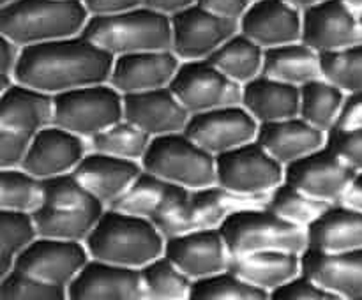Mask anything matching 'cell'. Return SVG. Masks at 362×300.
Returning a JSON list of instances; mask_svg holds the SVG:
<instances>
[{"label":"cell","instance_id":"6da1fadb","mask_svg":"<svg viewBox=\"0 0 362 300\" xmlns=\"http://www.w3.org/2000/svg\"><path fill=\"white\" fill-rule=\"evenodd\" d=\"M113 62L115 56L81 34L23 48L16 81L57 97L76 88L110 83Z\"/></svg>","mask_w":362,"mask_h":300},{"label":"cell","instance_id":"7a4b0ae2","mask_svg":"<svg viewBox=\"0 0 362 300\" xmlns=\"http://www.w3.org/2000/svg\"><path fill=\"white\" fill-rule=\"evenodd\" d=\"M88 20L81 0H20L0 7V35L27 48L81 35Z\"/></svg>","mask_w":362,"mask_h":300},{"label":"cell","instance_id":"3957f363","mask_svg":"<svg viewBox=\"0 0 362 300\" xmlns=\"http://www.w3.org/2000/svg\"><path fill=\"white\" fill-rule=\"evenodd\" d=\"M85 246L92 260L141 270L165 254L166 239L148 219L106 208Z\"/></svg>","mask_w":362,"mask_h":300},{"label":"cell","instance_id":"277c9868","mask_svg":"<svg viewBox=\"0 0 362 300\" xmlns=\"http://www.w3.org/2000/svg\"><path fill=\"white\" fill-rule=\"evenodd\" d=\"M83 35L112 56L172 49V18L147 6L112 16H90Z\"/></svg>","mask_w":362,"mask_h":300},{"label":"cell","instance_id":"5b68a950","mask_svg":"<svg viewBox=\"0 0 362 300\" xmlns=\"http://www.w3.org/2000/svg\"><path fill=\"white\" fill-rule=\"evenodd\" d=\"M141 166L147 173L189 191L212 187L218 180V157L186 133L154 138Z\"/></svg>","mask_w":362,"mask_h":300},{"label":"cell","instance_id":"8992f818","mask_svg":"<svg viewBox=\"0 0 362 300\" xmlns=\"http://www.w3.org/2000/svg\"><path fill=\"white\" fill-rule=\"evenodd\" d=\"M221 235L232 256L260 251H286L304 254L308 233L269 210L267 207L239 212L223 222Z\"/></svg>","mask_w":362,"mask_h":300},{"label":"cell","instance_id":"52a82bcc","mask_svg":"<svg viewBox=\"0 0 362 300\" xmlns=\"http://www.w3.org/2000/svg\"><path fill=\"white\" fill-rule=\"evenodd\" d=\"M124 95L110 83L76 88L55 97V126L90 141L124 119Z\"/></svg>","mask_w":362,"mask_h":300},{"label":"cell","instance_id":"ba28073f","mask_svg":"<svg viewBox=\"0 0 362 300\" xmlns=\"http://www.w3.org/2000/svg\"><path fill=\"white\" fill-rule=\"evenodd\" d=\"M285 182V166L279 164L258 141L218 157L216 186L247 196H269Z\"/></svg>","mask_w":362,"mask_h":300},{"label":"cell","instance_id":"9c48e42d","mask_svg":"<svg viewBox=\"0 0 362 300\" xmlns=\"http://www.w3.org/2000/svg\"><path fill=\"white\" fill-rule=\"evenodd\" d=\"M170 88L191 115L243 104V87L223 74L211 60L180 64Z\"/></svg>","mask_w":362,"mask_h":300},{"label":"cell","instance_id":"30bf717a","mask_svg":"<svg viewBox=\"0 0 362 300\" xmlns=\"http://www.w3.org/2000/svg\"><path fill=\"white\" fill-rule=\"evenodd\" d=\"M184 133L209 154L219 157L257 141L260 124L243 104H237L191 115Z\"/></svg>","mask_w":362,"mask_h":300},{"label":"cell","instance_id":"8fae6325","mask_svg":"<svg viewBox=\"0 0 362 300\" xmlns=\"http://www.w3.org/2000/svg\"><path fill=\"white\" fill-rule=\"evenodd\" d=\"M90 261L83 242L39 236L14 261L13 270L57 286H69Z\"/></svg>","mask_w":362,"mask_h":300},{"label":"cell","instance_id":"7c38bea8","mask_svg":"<svg viewBox=\"0 0 362 300\" xmlns=\"http://www.w3.org/2000/svg\"><path fill=\"white\" fill-rule=\"evenodd\" d=\"M172 30L173 53L182 62H189L211 59L230 37L240 30V25L237 21L216 16L197 4L172 18Z\"/></svg>","mask_w":362,"mask_h":300},{"label":"cell","instance_id":"4fadbf2b","mask_svg":"<svg viewBox=\"0 0 362 300\" xmlns=\"http://www.w3.org/2000/svg\"><path fill=\"white\" fill-rule=\"evenodd\" d=\"M357 175L327 145L285 168L286 184L327 203H339Z\"/></svg>","mask_w":362,"mask_h":300},{"label":"cell","instance_id":"5bb4252c","mask_svg":"<svg viewBox=\"0 0 362 300\" xmlns=\"http://www.w3.org/2000/svg\"><path fill=\"white\" fill-rule=\"evenodd\" d=\"M303 41L322 55L362 42L359 14L343 0H325L303 13Z\"/></svg>","mask_w":362,"mask_h":300},{"label":"cell","instance_id":"9a60e30c","mask_svg":"<svg viewBox=\"0 0 362 300\" xmlns=\"http://www.w3.org/2000/svg\"><path fill=\"white\" fill-rule=\"evenodd\" d=\"M165 256L193 281L223 274L232 260L221 229H197L166 239Z\"/></svg>","mask_w":362,"mask_h":300},{"label":"cell","instance_id":"2e32d148","mask_svg":"<svg viewBox=\"0 0 362 300\" xmlns=\"http://www.w3.org/2000/svg\"><path fill=\"white\" fill-rule=\"evenodd\" d=\"M180 64L182 60L173 53V49L117 56L110 85H113L124 97L168 88L179 73Z\"/></svg>","mask_w":362,"mask_h":300},{"label":"cell","instance_id":"e0dca14e","mask_svg":"<svg viewBox=\"0 0 362 300\" xmlns=\"http://www.w3.org/2000/svg\"><path fill=\"white\" fill-rule=\"evenodd\" d=\"M88 152L87 140L53 124L35 134L23 168L41 180L55 179L74 173Z\"/></svg>","mask_w":362,"mask_h":300},{"label":"cell","instance_id":"ac0fdd59","mask_svg":"<svg viewBox=\"0 0 362 300\" xmlns=\"http://www.w3.org/2000/svg\"><path fill=\"white\" fill-rule=\"evenodd\" d=\"M67 293L69 300H145L141 270L92 258Z\"/></svg>","mask_w":362,"mask_h":300},{"label":"cell","instance_id":"d6986e66","mask_svg":"<svg viewBox=\"0 0 362 300\" xmlns=\"http://www.w3.org/2000/svg\"><path fill=\"white\" fill-rule=\"evenodd\" d=\"M124 119L133 122L154 140L184 133L191 120V113L168 87L127 95L124 99Z\"/></svg>","mask_w":362,"mask_h":300},{"label":"cell","instance_id":"ffe728a7","mask_svg":"<svg viewBox=\"0 0 362 300\" xmlns=\"http://www.w3.org/2000/svg\"><path fill=\"white\" fill-rule=\"evenodd\" d=\"M239 25L264 49L303 41V13L283 0H253Z\"/></svg>","mask_w":362,"mask_h":300},{"label":"cell","instance_id":"44dd1931","mask_svg":"<svg viewBox=\"0 0 362 300\" xmlns=\"http://www.w3.org/2000/svg\"><path fill=\"white\" fill-rule=\"evenodd\" d=\"M55 124V97L23 83L0 88V129L35 136Z\"/></svg>","mask_w":362,"mask_h":300},{"label":"cell","instance_id":"7402d4cb","mask_svg":"<svg viewBox=\"0 0 362 300\" xmlns=\"http://www.w3.org/2000/svg\"><path fill=\"white\" fill-rule=\"evenodd\" d=\"M144 172L141 162L126 161L90 150L74 169V176L106 208L112 207Z\"/></svg>","mask_w":362,"mask_h":300},{"label":"cell","instance_id":"603a6c76","mask_svg":"<svg viewBox=\"0 0 362 300\" xmlns=\"http://www.w3.org/2000/svg\"><path fill=\"white\" fill-rule=\"evenodd\" d=\"M303 275L346 300L362 299V249L303 254Z\"/></svg>","mask_w":362,"mask_h":300},{"label":"cell","instance_id":"cb8c5ba5","mask_svg":"<svg viewBox=\"0 0 362 300\" xmlns=\"http://www.w3.org/2000/svg\"><path fill=\"white\" fill-rule=\"evenodd\" d=\"M327 133L311 126L303 116L260 126L257 141L279 162L290 166L327 145Z\"/></svg>","mask_w":362,"mask_h":300},{"label":"cell","instance_id":"d4e9b609","mask_svg":"<svg viewBox=\"0 0 362 300\" xmlns=\"http://www.w3.org/2000/svg\"><path fill=\"white\" fill-rule=\"evenodd\" d=\"M228 270L243 281L272 293L303 274V254L286 251L239 254L232 256Z\"/></svg>","mask_w":362,"mask_h":300},{"label":"cell","instance_id":"484cf974","mask_svg":"<svg viewBox=\"0 0 362 300\" xmlns=\"http://www.w3.org/2000/svg\"><path fill=\"white\" fill-rule=\"evenodd\" d=\"M308 249L320 253H346L362 249V210L332 203L313 224L308 226Z\"/></svg>","mask_w":362,"mask_h":300},{"label":"cell","instance_id":"4316f807","mask_svg":"<svg viewBox=\"0 0 362 300\" xmlns=\"http://www.w3.org/2000/svg\"><path fill=\"white\" fill-rule=\"evenodd\" d=\"M187 193H189V189L173 186V184L144 169L140 176L133 182V186L110 208L156 222L166 212L172 210Z\"/></svg>","mask_w":362,"mask_h":300},{"label":"cell","instance_id":"83f0119b","mask_svg":"<svg viewBox=\"0 0 362 300\" xmlns=\"http://www.w3.org/2000/svg\"><path fill=\"white\" fill-rule=\"evenodd\" d=\"M243 106L260 126L281 122L299 116L300 88L262 74L243 87Z\"/></svg>","mask_w":362,"mask_h":300},{"label":"cell","instance_id":"f1b7e54d","mask_svg":"<svg viewBox=\"0 0 362 300\" xmlns=\"http://www.w3.org/2000/svg\"><path fill=\"white\" fill-rule=\"evenodd\" d=\"M267 201L269 196H247L219 186L191 191L193 229H219L232 215L251 208L267 207Z\"/></svg>","mask_w":362,"mask_h":300},{"label":"cell","instance_id":"f546056e","mask_svg":"<svg viewBox=\"0 0 362 300\" xmlns=\"http://www.w3.org/2000/svg\"><path fill=\"white\" fill-rule=\"evenodd\" d=\"M264 74L292 87L303 88L304 85L324 78L322 53L304 41L265 49Z\"/></svg>","mask_w":362,"mask_h":300},{"label":"cell","instance_id":"4dcf8cb0","mask_svg":"<svg viewBox=\"0 0 362 300\" xmlns=\"http://www.w3.org/2000/svg\"><path fill=\"white\" fill-rule=\"evenodd\" d=\"M209 60L230 80L244 87L264 74L265 49L239 30Z\"/></svg>","mask_w":362,"mask_h":300},{"label":"cell","instance_id":"1f68e13d","mask_svg":"<svg viewBox=\"0 0 362 300\" xmlns=\"http://www.w3.org/2000/svg\"><path fill=\"white\" fill-rule=\"evenodd\" d=\"M345 101L346 94L341 88L320 78L300 88L299 116L329 134L338 127Z\"/></svg>","mask_w":362,"mask_h":300},{"label":"cell","instance_id":"d6a6232c","mask_svg":"<svg viewBox=\"0 0 362 300\" xmlns=\"http://www.w3.org/2000/svg\"><path fill=\"white\" fill-rule=\"evenodd\" d=\"M105 212L106 208L60 210V208L41 207L34 214V219L37 224L39 236L85 244Z\"/></svg>","mask_w":362,"mask_h":300},{"label":"cell","instance_id":"836d02e7","mask_svg":"<svg viewBox=\"0 0 362 300\" xmlns=\"http://www.w3.org/2000/svg\"><path fill=\"white\" fill-rule=\"evenodd\" d=\"M45 205V180L25 168L0 169V210L35 214Z\"/></svg>","mask_w":362,"mask_h":300},{"label":"cell","instance_id":"e575fe53","mask_svg":"<svg viewBox=\"0 0 362 300\" xmlns=\"http://www.w3.org/2000/svg\"><path fill=\"white\" fill-rule=\"evenodd\" d=\"M151 143L152 138L126 119L119 120L88 141L90 150L136 162L144 161Z\"/></svg>","mask_w":362,"mask_h":300},{"label":"cell","instance_id":"d590c367","mask_svg":"<svg viewBox=\"0 0 362 300\" xmlns=\"http://www.w3.org/2000/svg\"><path fill=\"white\" fill-rule=\"evenodd\" d=\"M145 300H189L194 281L163 254L141 268Z\"/></svg>","mask_w":362,"mask_h":300},{"label":"cell","instance_id":"8d00e7d4","mask_svg":"<svg viewBox=\"0 0 362 300\" xmlns=\"http://www.w3.org/2000/svg\"><path fill=\"white\" fill-rule=\"evenodd\" d=\"M37 239L34 214L0 210V277L13 272L16 258Z\"/></svg>","mask_w":362,"mask_h":300},{"label":"cell","instance_id":"74e56055","mask_svg":"<svg viewBox=\"0 0 362 300\" xmlns=\"http://www.w3.org/2000/svg\"><path fill=\"white\" fill-rule=\"evenodd\" d=\"M332 203L317 200L304 191L283 182L269 194L267 208L292 224L308 229Z\"/></svg>","mask_w":362,"mask_h":300},{"label":"cell","instance_id":"f35d334b","mask_svg":"<svg viewBox=\"0 0 362 300\" xmlns=\"http://www.w3.org/2000/svg\"><path fill=\"white\" fill-rule=\"evenodd\" d=\"M189 300H271V293L226 270L223 274L194 281Z\"/></svg>","mask_w":362,"mask_h":300},{"label":"cell","instance_id":"ab89813d","mask_svg":"<svg viewBox=\"0 0 362 300\" xmlns=\"http://www.w3.org/2000/svg\"><path fill=\"white\" fill-rule=\"evenodd\" d=\"M324 78L346 95L362 92V42L322 55Z\"/></svg>","mask_w":362,"mask_h":300},{"label":"cell","instance_id":"60d3db41","mask_svg":"<svg viewBox=\"0 0 362 300\" xmlns=\"http://www.w3.org/2000/svg\"><path fill=\"white\" fill-rule=\"evenodd\" d=\"M0 300H69L66 286L49 284L13 270L0 277Z\"/></svg>","mask_w":362,"mask_h":300},{"label":"cell","instance_id":"b9f144b4","mask_svg":"<svg viewBox=\"0 0 362 300\" xmlns=\"http://www.w3.org/2000/svg\"><path fill=\"white\" fill-rule=\"evenodd\" d=\"M327 147L332 148L356 173H362V127L334 129L327 136Z\"/></svg>","mask_w":362,"mask_h":300},{"label":"cell","instance_id":"7bdbcfd3","mask_svg":"<svg viewBox=\"0 0 362 300\" xmlns=\"http://www.w3.org/2000/svg\"><path fill=\"white\" fill-rule=\"evenodd\" d=\"M271 300H346L300 274L271 293Z\"/></svg>","mask_w":362,"mask_h":300},{"label":"cell","instance_id":"ee69618b","mask_svg":"<svg viewBox=\"0 0 362 300\" xmlns=\"http://www.w3.org/2000/svg\"><path fill=\"white\" fill-rule=\"evenodd\" d=\"M34 136L11 129H0V169L23 168Z\"/></svg>","mask_w":362,"mask_h":300},{"label":"cell","instance_id":"f6af8a7d","mask_svg":"<svg viewBox=\"0 0 362 300\" xmlns=\"http://www.w3.org/2000/svg\"><path fill=\"white\" fill-rule=\"evenodd\" d=\"M21 55H23V46L16 44L11 39L2 37V44H0V78H2V85H0V88H6L9 85L16 83Z\"/></svg>","mask_w":362,"mask_h":300},{"label":"cell","instance_id":"bcb514c9","mask_svg":"<svg viewBox=\"0 0 362 300\" xmlns=\"http://www.w3.org/2000/svg\"><path fill=\"white\" fill-rule=\"evenodd\" d=\"M251 4L253 0H198V6L207 9L209 13L237 23H240Z\"/></svg>","mask_w":362,"mask_h":300},{"label":"cell","instance_id":"7dc6e473","mask_svg":"<svg viewBox=\"0 0 362 300\" xmlns=\"http://www.w3.org/2000/svg\"><path fill=\"white\" fill-rule=\"evenodd\" d=\"M145 0H83L90 16H112L144 6Z\"/></svg>","mask_w":362,"mask_h":300},{"label":"cell","instance_id":"c3c4849f","mask_svg":"<svg viewBox=\"0 0 362 300\" xmlns=\"http://www.w3.org/2000/svg\"><path fill=\"white\" fill-rule=\"evenodd\" d=\"M338 127L339 129H357V127H362V92L346 95Z\"/></svg>","mask_w":362,"mask_h":300},{"label":"cell","instance_id":"681fc988","mask_svg":"<svg viewBox=\"0 0 362 300\" xmlns=\"http://www.w3.org/2000/svg\"><path fill=\"white\" fill-rule=\"evenodd\" d=\"M197 4L198 0H145L144 6H147L148 9H154L159 14H165L168 18H175L177 14L191 9Z\"/></svg>","mask_w":362,"mask_h":300},{"label":"cell","instance_id":"f907efd6","mask_svg":"<svg viewBox=\"0 0 362 300\" xmlns=\"http://www.w3.org/2000/svg\"><path fill=\"white\" fill-rule=\"evenodd\" d=\"M343 205H349V207L357 208V210H362V173L356 176L352 187L346 191V194L343 196V200L339 201Z\"/></svg>","mask_w":362,"mask_h":300},{"label":"cell","instance_id":"816d5d0a","mask_svg":"<svg viewBox=\"0 0 362 300\" xmlns=\"http://www.w3.org/2000/svg\"><path fill=\"white\" fill-rule=\"evenodd\" d=\"M283 2H286L288 6H292V7H296V9L300 11V13H306L308 9H311V7L325 2V0H283Z\"/></svg>","mask_w":362,"mask_h":300},{"label":"cell","instance_id":"f5cc1de1","mask_svg":"<svg viewBox=\"0 0 362 300\" xmlns=\"http://www.w3.org/2000/svg\"><path fill=\"white\" fill-rule=\"evenodd\" d=\"M343 2L349 4V6L352 7V9L362 11V0H343Z\"/></svg>","mask_w":362,"mask_h":300},{"label":"cell","instance_id":"db71d44e","mask_svg":"<svg viewBox=\"0 0 362 300\" xmlns=\"http://www.w3.org/2000/svg\"><path fill=\"white\" fill-rule=\"evenodd\" d=\"M16 2H20V0H0V7L11 6V4H16Z\"/></svg>","mask_w":362,"mask_h":300},{"label":"cell","instance_id":"11a10c76","mask_svg":"<svg viewBox=\"0 0 362 300\" xmlns=\"http://www.w3.org/2000/svg\"><path fill=\"white\" fill-rule=\"evenodd\" d=\"M357 14H359V25H361V34H362V11H357Z\"/></svg>","mask_w":362,"mask_h":300},{"label":"cell","instance_id":"9f6ffc18","mask_svg":"<svg viewBox=\"0 0 362 300\" xmlns=\"http://www.w3.org/2000/svg\"><path fill=\"white\" fill-rule=\"evenodd\" d=\"M81 2H83V0H81Z\"/></svg>","mask_w":362,"mask_h":300},{"label":"cell","instance_id":"6f0895ef","mask_svg":"<svg viewBox=\"0 0 362 300\" xmlns=\"http://www.w3.org/2000/svg\"><path fill=\"white\" fill-rule=\"evenodd\" d=\"M359 300H362V299H359Z\"/></svg>","mask_w":362,"mask_h":300}]
</instances>
